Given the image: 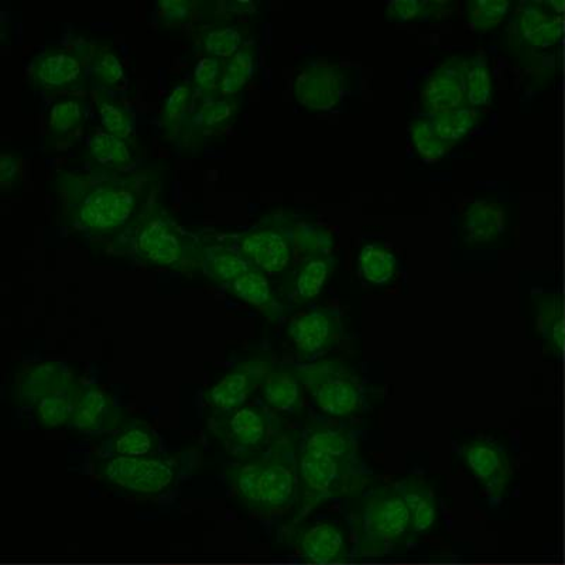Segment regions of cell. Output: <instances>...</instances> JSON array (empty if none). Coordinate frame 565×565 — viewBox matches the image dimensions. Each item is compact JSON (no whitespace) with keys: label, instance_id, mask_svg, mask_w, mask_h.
I'll return each mask as SVG.
<instances>
[{"label":"cell","instance_id":"cell-1","mask_svg":"<svg viewBox=\"0 0 565 565\" xmlns=\"http://www.w3.org/2000/svg\"><path fill=\"white\" fill-rule=\"evenodd\" d=\"M164 179L161 161L124 175L55 170L52 189L60 225L94 250L103 252L132 228L156 196L163 194Z\"/></svg>","mask_w":565,"mask_h":565},{"label":"cell","instance_id":"cell-2","mask_svg":"<svg viewBox=\"0 0 565 565\" xmlns=\"http://www.w3.org/2000/svg\"><path fill=\"white\" fill-rule=\"evenodd\" d=\"M299 440L300 430L287 427L259 456L225 467V481L246 511L262 519L295 511L300 491Z\"/></svg>","mask_w":565,"mask_h":565},{"label":"cell","instance_id":"cell-3","mask_svg":"<svg viewBox=\"0 0 565 565\" xmlns=\"http://www.w3.org/2000/svg\"><path fill=\"white\" fill-rule=\"evenodd\" d=\"M100 254L195 277L200 275L201 238L199 232L181 225L160 194L132 228Z\"/></svg>","mask_w":565,"mask_h":565},{"label":"cell","instance_id":"cell-4","mask_svg":"<svg viewBox=\"0 0 565 565\" xmlns=\"http://www.w3.org/2000/svg\"><path fill=\"white\" fill-rule=\"evenodd\" d=\"M345 521L353 553L360 557L385 556L413 542L411 513L395 482L373 483L348 501Z\"/></svg>","mask_w":565,"mask_h":565},{"label":"cell","instance_id":"cell-5","mask_svg":"<svg viewBox=\"0 0 565 565\" xmlns=\"http://www.w3.org/2000/svg\"><path fill=\"white\" fill-rule=\"evenodd\" d=\"M204 461L200 444L173 452L138 458L94 459L93 473L120 492L140 498L166 497L200 471Z\"/></svg>","mask_w":565,"mask_h":565},{"label":"cell","instance_id":"cell-6","mask_svg":"<svg viewBox=\"0 0 565 565\" xmlns=\"http://www.w3.org/2000/svg\"><path fill=\"white\" fill-rule=\"evenodd\" d=\"M299 471V501L282 530L300 526L322 504L352 501L376 483L375 473L365 461H341L324 454L301 451L300 448Z\"/></svg>","mask_w":565,"mask_h":565},{"label":"cell","instance_id":"cell-7","mask_svg":"<svg viewBox=\"0 0 565 565\" xmlns=\"http://www.w3.org/2000/svg\"><path fill=\"white\" fill-rule=\"evenodd\" d=\"M295 371L322 416L347 422L370 411L375 401V391L360 373L337 358L297 363Z\"/></svg>","mask_w":565,"mask_h":565},{"label":"cell","instance_id":"cell-8","mask_svg":"<svg viewBox=\"0 0 565 565\" xmlns=\"http://www.w3.org/2000/svg\"><path fill=\"white\" fill-rule=\"evenodd\" d=\"M286 428L285 418L265 403H247L235 411L211 413L206 418V430L231 461H246L259 456Z\"/></svg>","mask_w":565,"mask_h":565},{"label":"cell","instance_id":"cell-9","mask_svg":"<svg viewBox=\"0 0 565 565\" xmlns=\"http://www.w3.org/2000/svg\"><path fill=\"white\" fill-rule=\"evenodd\" d=\"M558 33L557 18L546 4L519 2L508 18L504 45L513 62L534 81L546 67V54L556 44Z\"/></svg>","mask_w":565,"mask_h":565},{"label":"cell","instance_id":"cell-10","mask_svg":"<svg viewBox=\"0 0 565 565\" xmlns=\"http://www.w3.org/2000/svg\"><path fill=\"white\" fill-rule=\"evenodd\" d=\"M29 87L49 98L88 93L87 62L68 30L62 43L47 45L30 57L26 65Z\"/></svg>","mask_w":565,"mask_h":565},{"label":"cell","instance_id":"cell-11","mask_svg":"<svg viewBox=\"0 0 565 565\" xmlns=\"http://www.w3.org/2000/svg\"><path fill=\"white\" fill-rule=\"evenodd\" d=\"M212 238L234 247L252 266L269 277L285 276L297 257L285 230L271 210L256 224L242 231L203 230Z\"/></svg>","mask_w":565,"mask_h":565},{"label":"cell","instance_id":"cell-12","mask_svg":"<svg viewBox=\"0 0 565 565\" xmlns=\"http://www.w3.org/2000/svg\"><path fill=\"white\" fill-rule=\"evenodd\" d=\"M286 335L299 363L322 360L344 340V315L337 306L312 307L290 318Z\"/></svg>","mask_w":565,"mask_h":565},{"label":"cell","instance_id":"cell-13","mask_svg":"<svg viewBox=\"0 0 565 565\" xmlns=\"http://www.w3.org/2000/svg\"><path fill=\"white\" fill-rule=\"evenodd\" d=\"M277 360L269 352L256 353L236 363L224 376L204 392L205 405L212 413L235 411L249 403V398L260 391L262 385Z\"/></svg>","mask_w":565,"mask_h":565},{"label":"cell","instance_id":"cell-14","mask_svg":"<svg viewBox=\"0 0 565 565\" xmlns=\"http://www.w3.org/2000/svg\"><path fill=\"white\" fill-rule=\"evenodd\" d=\"M459 458L482 488L491 507H499L508 497L513 481L511 457L501 444L489 438H473L463 443Z\"/></svg>","mask_w":565,"mask_h":565},{"label":"cell","instance_id":"cell-15","mask_svg":"<svg viewBox=\"0 0 565 565\" xmlns=\"http://www.w3.org/2000/svg\"><path fill=\"white\" fill-rule=\"evenodd\" d=\"M244 97H212L196 100L183 132L174 148L184 154H196L218 140L234 126L242 110Z\"/></svg>","mask_w":565,"mask_h":565},{"label":"cell","instance_id":"cell-16","mask_svg":"<svg viewBox=\"0 0 565 565\" xmlns=\"http://www.w3.org/2000/svg\"><path fill=\"white\" fill-rule=\"evenodd\" d=\"M350 77L340 63L327 58L307 62L292 81L297 103L315 113L337 108L344 99Z\"/></svg>","mask_w":565,"mask_h":565},{"label":"cell","instance_id":"cell-17","mask_svg":"<svg viewBox=\"0 0 565 565\" xmlns=\"http://www.w3.org/2000/svg\"><path fill=\"white\" fill-rule=\"evenodd\" d=\"M79 160L84 171L99 175L129 174L145 164L140 146L109 134L100 125L93 126L85 136Z\"/></svg>","mask_w":565,"mask_h":565},{"label":"cell","instance_id":"cell-18","mask_svg":"<svg viewBox=\"0 0 565 565\" xmlns=\"http://www.w3.org/2000/svg\"><path fill=\"white\" fill-rule=\"evenodd\" d=\"M89 100V90L52 99L43 124V149L47 153H63L87 136Z\"/></svg>","mask_w":565,"mask_h":565},{"label":"cell","instance_id":"cell-19","mask_svg":"<svg viewBox=\"0 0 565 565\" xmlns=\"http://www.w3.org/2000/svg\"><path fill=\"white\" fill-rule=\"evenodd\" d=\"M128 417L115 396L97 382L81 377L77 406L70 428L83 436L105 438Z\"/></svg>","mask_w":565,"mask_h":565},{"label":"cell","instance_id":"cell-20","mask_svg":"<svg viewBox=\"0 0 565 565\" xmlns=\"http://www.w3.org/2000/svg\"><path fill=\"white\" fill-rule=\"evenodd\" d=\"M301 451L324 454L347 462H363L361 434L344 420L311 416L300 430Z\"/></svg>","mask_w":565,"mask_h":565},{"label":"cell","instance_id":"cell-21","mask_svg":"<svg viewBox=\"0 0 565 565\" xmlns=\"http://www.w3.org/2000/svg\"><path fill=\"white\" fill-rule=\"evenodd\" d=\"M466 63V54H452L424 79L420 100L424 115L428 118L468 105Z\"/></svg>","mask_w":565,"mask_h":565},{"label":"cell","instance_id":"cell-22","mask_svg":"<svg viewBox=\"0 0 565 565\" xmlns=\"http://www.w3.org/2000/svg\"><path fill=\"white\" fill-rule=\"evenodd\" d=\"M337 264L334 255L297 257L276 287L280 299L291 311L310 305L324 291Z\"/></svg>","mask_w":565,"mask_h":565},{"label":"cell","instance_id":"cell-23","mask_svg":"<svg viewBox=\"0 0 565 565\" xmlns=\"http://www.w3.org/2000/svg\"><path fill=\"white\" fill-rule=\"evenodd\" d=\"M67 363L40 361L30 363L17 373L13 382V402L23 411L34 407L77 377Z\"/></svg>","mask_w":565,"mask_h":565},{"label":"cell","instance_id":"cell-24","mask_svg":"<svg viewBox=\"0 0 565 565\" xmlns=\"http://www.w3.org/2000/svg\"><path fill=\"white\" fill-rule=\"evenodd\" d=\"M281 536L289 539L302 557L317 564L344 562L348 556V542L344 530L332 522L300 524L281 530Z\"/></svg>","mask_w":565,"mask_h":565},{"label":"cell","instance_id":"cell-25","mask_svg":"<svg viewBox=\"0 0 565 565\" xmlns=\"http://www.w3.org/2000/svg\"><path fill=\"white\" fill-rule=\"evenodd\" d=\"M161 451L159 433L143 418L129 416L114 433L100 438L94 459L138 458Z\"/></svg>","mask_w":565,"mask_h":565},{"label":"cell","instance_id":"cell-26","mask_svg":"<svg viewBox=\"0 0 565 565\" xmlns=\"http://www.w3.org/2000/svg\"><path fill=\"white\" fill-rule=\"evenodd\" d=\"M186 33L195 55L228 60L247 40L254 38L255 26L250 19H238L196 24Z\"/></svg>","mask_w":565,"mask_h":565},{"label":"cell","instance_id":"cell-27","mask_svg":"<svg viewBox=\"0 0 565 565\" xmlns=\"http://www.w3.org/2000/svg\"><path fill=\"white\" fill-rule=\"evenodd\" d=\"M222 290L234 299L245 302L271 324H279L291 315V310L280 299L270 277L256 267H252Z\"/></svg>","mask_w":565,"mask_h":565},{"label":"cell","instance_id":"cell-28","mask_svg":"<svg viewBox=\"0 0 565 565\" xmlns=\"http://www.w3.org/2000/svg\"><path fill=\"white\" fill-rule=\"evenodd\" d=\"M75 42L83 50L85 62H87L89 84L99 85V87L115 90V93H124L126 87L125 64L122 58L113 43L106 40L93 38L71 30Z\"/></svg>","mask_w":565,"mask_h":565},{"label":"cell","instance_id":"cell-29","mask_svg":"<svg viewBox=\"0 0 565 565\" xmlns=\"http://www.w3.org/2000/svg\"><path fill=\"white\" fill-rule=\"evenodd\" d=\"M274 211L296 257L334 255L335 236L326 225L292 210Z\"/></svg>","mask_w":565,"mask_h":565},{"label":"cell","instance_id":"cell-30","mask_svg":"<svg viewBox=\"0 0 565 565\" xmlns=\"http://www.w3.org/2000/svg\"><path fill=\"white\" fill-rule=\"evenodd\" d=\"M196 232L201 238L200 275L220 289H224L254 267L234 247L212 238L203 230Z\"/></svg>","mask_w":565,"mask_h":565},{"label":"cell","instance_id":"cell-31","mask_svg":"<svg viewBox=\"0 0 565 565\" xmlns=\"http://www.w3.org/2000/svg\"><path fill=\"white\" fill-rule=\"evenodd\" d=\"M89 99L98 115L99 125L105 130L128 140L129 143L140 146L136 116L124 93L89 84Z\"/></svg>","mask_w":565,"mask_h":565},{"label":"cell","instance_id":"cell-32","mask_svg":"<svg viewBox=\"0 0 565 565\" xmlns=\"http://www.w3.org/2000/svg\"><path fill=\"white\" fill-rule=\"evenodd\" d=\"M262 403L280 416H300L306 408V388L295 365L277 363L260 387Z\"/></svg>","mask_w":565,"mask_h":565},{"label":"cell","instance_id":"cell-33","mask_svg":"<svg viewBox=\"0 0 565 565\" xmlns=\"http://www.w3.org/2000/svg\"><path fill=\"white\" fill-rule=\"evenodd\" d=\"M508 226V212L493 199H476L463 210L461 230L469 245H489L503 235Z\"/></svg>","mask_w":565,"mask_h":565},{"label":"cell","instance_id":"cell-34","mask_svg":"<svg viewBox=\"0 0 565 565\" xmlns=\"http://www.w3.org/2000/svg\"><path fill=\"white\" fill-rule=\"evenodd\" d=\"M412 518L413 542L431 532L440 518L438 499L433 487L422 477L407 476L395 482Z\"/></svg>","mask_w":565,"mask_h":565},{"label":"cell","instance_id":"cell-35","mask_svg":"<svg viewBox=\"0 0 565 565\" xmlns=\"http://www.w3.org/2000/svg\"><path fill=\"white\" fill-rule=\"evenodd\" d=\"M195 103V94L190 78L177 81L173 87L166 93L161 100L158 120L161 135L169 143L174 146L179 140Z\"/></svg>","mask_w":565,"mask_h":565},{"label":"cell","instance_id":"cell-36","mask_svg":"<svg viewBox=\"0 0 565 565\" xmlns=\"http://www.w3.org/2000/svg\"><path fill=\"white\" fill-rule=\"evenodd\" d=\"M257 64H259V49L254 35L242 45L238 52L225 60L218 97H244V90L255 78Z\"/></svg>","mask_w":565,"mask_h":565},{"label":"cell","instance_id":"cell-37","mask_svg":"<svg viewBox=\"0 0 565 565\" xmlns=\"http://www.w3.org/2000/svg\"><path fill=\"white\" fill-rule=\"evenodd\" d=\"M358 271L362 280L373 287H385L395 281L398 259L395 252L380 242H367L358 254Z\"/></svg>","mask_w":565,"mask_h":565},{"label":"cell","instance_id":"cell-38","mask_svg":"<svg viewBox=\"0 0 565 565\" xmlns=\"http://www.w3.org/2000/svg\"><path fill=\"white\" fill-rule=\"evenodd\" d=\"M79 386L81 377L77 376L60 391L40 402L33 411L39 426L45 428V430L70 427L75 406H77Z\"/></svg>","mask_w":565,"mask_h":565},{"label":"cell","instance_id":"cell-39","mask_svg":"<svg viewBox=\"0 0 565 565\" xmlns=\"http://www.w3.org/2000/svg\"><path fill=\"white\" fill-rule=\"evenodd\" d=\"M206 0H158L154 20L159 28L185 29L205 23Z\"/></svg>","mask_w":565,"mask_h":565},{"label":"cell","instance_id":"cell-40","mask_svg":"<svg viewBox=\"0 0 565 565\" xmlns=\"http://www.w3.org/2000/svg\"><path fill=\"white\" fill-rule=\"evenodd\" d=\"M466 88L468 105L478 109L491 105L494 93L493 75L488 55L482 50L467 55Z\"/></svg>","mask_w":565,"mask_h":565},{"label":"cell","instance_id":"cell-41","mask_svg":"<svg viewBox=\"0 0 565 565\" xmlns=\"http://www.w3.org/2000/svg\"><path fill=\"white\" fill-rule=\"evenodd\" d=\"M482 119L483 109L473 108L471 105L461 106L431 118L438 136L452 148L471 135Z\"/></svg>","mask_w":565,"mask_h":565},{"label":"cell","instance_id":"cell-42","mask_svg":"<svg viewBox=\"0 0 565 565\" xmlns=\"http://www.w3.org/2000/svg\"><path fill=\"white\" fill-rule=\"evenodd\" d=\"M454 9L456 3L451 0H392L385 7V14L395 22H415L447 18Z\"/></svg>","mask_w":565,"mask_h":565},{"label":"cell","instance_id":"cell-43","mask_svg":"<svg viewBox=\"0 0 565 565\" xmlns=\"http://www.w3.org/2000/svg\"><path fill=\"white\" fill-rule=\"evenodd\" d=\"M408 135H411L412 145L418 158L428 161V163L446 158L452 149L451 145H448L438 136L431 118L426 115L413 120L408 126Z\"/></svg>","mask_w":565,"mask_h":565},{"label":"cell","instance_id":"cell-44","mask_svg":"<svg viewBox=\"0 0 565 565\" xmlns=\"http://www.w3.org/2000/svg\"><path fill=\"white\" fill-rule=\"evenodd\" d=\"M513 9L509 0H468L466 3V17L477 32H489L497 29L511 17Z\"/></svg>","mask_w":565,"mask_h":565},{"label":"cell","instance_id":"cell-45","mask_svg":"<svg viewBox=\"0 0 565 565\" xmlns=\"http://www.w3.org/2000/svg\"><path fill=\"white\" fill-rule=\"evenodd\" d=\"M224 67L225 60L211 57V55H196L190 77L196 100L218 95Z\"/></svg>","mask_w":565,"mask_h":565},{"label":"cell","instance_id":"cell-46","mask_svg":"<svg viewBox=\"0 0 565 565\" xmlns=\"http://www.w3.org/2000/svg\"><path fill=\"white\" fill-rule=\"evenodd\" d=\"M260 8L256 0H206L205 23L250 19L260 12Z\"/></svg>","mask_w":565,"mask_h":565},{"label":"cell","instance_id":"cell-47","mask_svg":"<svg viewBox=\"0 0 565 565\" xmlns=\"http://www.w3.org/2000/svg\"><path fill=\"white\" fill-rule=\"evenodd\" d=\"M537 327L540 334L554 350L562 351L564 345L563 316L556 302L540 300L537 302Z\"/></svg>","mask_w":565,"mask_h":565},{"label":"cell","instance_id":"cell-48","mask_svg":"<svg viewBox=\"0 0 565 565\" xmlns=\"http://www.w3.org/2000/svg\"><path fill=\"white\" fill-rule=\"evenodd\" d=\"M24 174V159L22 153L13 149L0 151V190L3 193L17 189L22 183Z\"/></svg>","mask_w":565,"mask_h":565},{"label":"cell","instance_id":"cell-49","mask_svg":"<svg viewBox=\"0 0 565 565\" xmlns=\"http://www.w3.org/2000/svg\"><path fill=\"white\" fill-rule=\"evenodd\" d=\"M10 20L7 13V10H2L0 12V42L3 44L8 43V39L10 35Z\"/></svg>","mask_w":565,"mask_h":565}]
</instances>
